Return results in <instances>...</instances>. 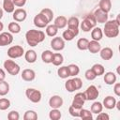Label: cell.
I'll return each instance as SVG.
<instances>
[{
    "label": "cell",
    "instance_id": "1",
    "mask_svg": "<svg viewBox=\"0 0 120 120\" xmlns=\"http://www.w3.org/2000/svg\"><path fill=\"white\" fill-rule=\"evenodd\" d=\"M25 39L29 46L36 47L45 39V33L41 30L30 29L25 34Z\"/></svg>",
    "mask_w": 120,
    "mask_h": 120
},
{
    "label": "cell",
    "instance_id": "2",
    "mask_svg": "<svg viewBox=\"0 0 120 120\" xmlns=\"http://www.w3.org/2000/svg\"><path fill=\"white\" fill-rule=\"evenodd\" d=\"M119 26H120V24L115 20L107 21L104 23L103 34L107 38H116L119 35Z\"/></svg>",
    "mask_w": 120,
    "mask_h": 120
},
{
    "label": "cell",
    "instance_id": "3",
    "mask_svg": "<svg viewBox=\"0 0 120 120\" xmlns=\"http://www.w3.org/2000/svg\"><path fill=\"white\" fill-rule=\"evenodd\" d=\"M3 66H4V68H5V70H6L8 74H10V75H12V76L18 75V74L20 73V71H21L20 66H19L15 61H13V60H11V59L6 60V61L4 62V64H3Z\"/></svg>",
    "mask_w": 120,
    "mask_h": 120
},
{
    "label": "cell",
    "instance_id": "4",
    "mask_svg": "<svg viewBox=\"0 0 120 120\" xmlns=\"http://www.w3.org/2000/svg\"><path fill=\"white\" fill-rule=\"evenodd\" d=\"M25 96L33 103H38L42 98L41 92L35 88H27L25 91Z\"/></svg>",
    "mask_w": 120,
    "mask_h": 120
},
{
    "label": "cell",
    "instance_id": "5",
    "mask_svg": "<svg viewBox=\"0 0 120 120\" xmlns=\"http://www.w3.org/2000/svg\"><path fill=\"white\" fill-rule=\"evenodd\" d=\"M24 54V50L22 48V46L20 45H14L8 48V56L10 59H16V58H20Z\"/></svg>",
    "mask_w": 120,
    "mask_h": 120
},
{
    "label": "cell",
    "instance_id": "6",
    "mask_svg": "<svg viewBox=\"0 0 120 120\" xmlns=\"http://www.w3.org/2000/svg\"><path fill=\"white\" fill-rule=\"evenodd\" d=\"M86 101V98H85V95L84 93L82 92H80V93H77L74 98H73V100L71 102V106L74 107L75 109H78V110H81L83 105H84V102Z\"/></svg>",
    "mask_w": 120,
    "mask_h": 120
},
{
    "label": "cell",
    "instance_id": "7",
    "mask_svg": "<svg viewBox=\"0 0 120 120\" xmlns=\"http://www.w3.org/2000/svg\"><path fill=\"white\" fill-rule=\"evenodd\" d=\"M86 98V100H95L99 96V91L95 85H90L83 92Z\"/></svg>",
    "mask_w": 120,
    "mask_h": 120
},
{
    "label": "cell",
    "instance_id": "8",
    "mask_svg": "<svg viewBox=\"0 0 120 120\" xmlns=\"http://www.w3.org/2000/svg\"><path fill=\"white\" fill-rule=\"evenodd\" d=\"M33 22L35 26H37L38 28H45L49 24V21L47 20V18L40 12L34 17Z\"/></svg>",
    "mask_w": 120,
    "mask_h": 120
},
{
    "label": "cell",
    "instance_id": "9",
    "mask_svg": "<svg viewBox=\"0 0 120 120\" xmlns=\"http://www.w3.org/2000/svg\"><path fill=\"white\" fill-rule=\"evenodd\" d=\"M65 40L63 39V38L55 37L51 40V47L53 51L60 52L65 49Z\"/></svg>",
    "mask_w": 120,
    "mask_h": 120
},
{
    "label": "cell",
    "instance_id": "10",
    "mask_svg": "<svg viewBox=\"0 0 120 120\" xmlns=\"http://www.w3.org/2000/svg\"><path fill=\"white\" fill-rule=\"evenodd\" d=\"M13 20L17 22H22L23 21H25L26 17H27V12L24 8H16L14 11H13Z\"/></svg>",
    "mask_w": 120,
    "mask_h": 120
},
{
    "label": "cell",
    "instance_id": "11",
    "mask_svg": "<svg viewBox=\"0 0 120 120\" xmlns=\"http://www.w3.org/2000/svg\"><path fill=\"white\" fill-rule=\"evenodd\" d=\"M63 103H64L63 98L58 95L52 96L49 99V106L52 109H59V108L62 107Z\"/></svg>",
    "mask_w": 120,
    "mask_h": 120
},
{
    "label": "cell",
    "instance_id": "12",
    "mask_svg": "<svg viewBox=\"0 0 120 120\" xmlns=\"http://www.w3.org/2000/svg\"><path fill=\"white\" fill-rule=\"evenodd\" d=\"M13 41V36L9 32H2L0 34V46H8L10 45Z\"/></svg>",
    "mask_w": 120,
    "mask_h": 120
},
{
    "label": "cell",
    "instance_id": "13",
    "mask_svg": "<svg viewBox=\"0 0 120 120\" xmlns=\"http://www.w3.org/2000/svg\"><path fill=\"white\" fill-rule=\"evenodd\" d=\"M94 17L96 19V22L98 23H105L108 21V13L104 12L100 8H98L94 11Z\"/></svg>",
    "mask_w": 120,
    "mask_h": 120
},
{
    "label": "cell",
    "instance_id": "14",
    "mask_svg": "<svg viewBox=\"0 0 120 120\" xmlns=\"http://www.w3.org/2000/svg\"><path fill=\"white\" fill-rule=\"evenodd\" d=\"M79 35V28L78 29H70L68 28V30H65L62 34V38L65 41H71L75 37Z\"/></svg>",
    "mask_w": 120,
    "mask_h": 120
},
{
    "label": "cell",
    "instance_id": "15",
    "mask_svg": "<svg viewBox=\"0 0 120 120\" xmlns=\"http://www.w3.org/2000/svg\"><path fill=\"white\" fill-rule=\"evenodd\" d=\"M21 77L25 82H32L36 78V72L31 68H25L22 70Z\"/></svg>",
    "mask_w": 120,
    "mask_h": 120
},
{
    "label": "cell",
    "instance_id": "16",
    "mask_svg": "<svg viewBox=\"0 0 120 120\" xmlns=\"http://www.w3.org/2000/svg\"><path fill=\"white\" fill-rule=\"evenodd\" d=\"M104 77H103V80H104V82L108 85H112L114 82H116V80H117V77L115 75L114 72L112 71H108L106 73L103 74Z\"/></svg>",
    "mask_w": 120,
    "mask_h": 120
},
{
    "label": "cell",
    "instance_id": "17",
    "mask_svg": "<svg viewBox=\"0 0 120 120\" xmlns=\"http://www.w3.org/2000/svg\"><path fill=\"white\" fill-rule=\"evenodd\" d=\"M115 104H116V99L112 96H107L103 99V102H102L103 107H105L108 110H112L115 108Z\"/></svg>",
    "mask_w": 120,
    "mask_h": 120
},
{
    "label": "cell",
    "instance_id": "18",
    "mask_svg": "<svg viewBox=\"0 0 120 120\" xmlns=\"http://www.w3.org/2000/svg\"><path fill=\"white\" fill-rule=\"evenodd\" d=\"M99 54L103 60H111L113 56V51L110 47H105L99 51Z\"/></svg>",
    "mask_w": 120,
    "mask_h": 120
},
{
    "label": "cell",
    "instance_id": "19",
    "mask_svg": "<svg viewBox=\"0 0 120 120\" xmlns=\"http://www.w3.org/2000/svg\"><path fill=\"white\" fill-rule=\"evenodd\" d=\"M87 50L91 52V53H98L99 52V51L101 50V45L99 44L98 41H96V40H91L88 42V47H87Z\"/></svg>",
    "mask_w": 120,
    "mask_h": 120
},
{
    "label": "cell",
    "instance_id": "20",
    "mask_svg": "<svg viewBox=\"0 0 120 120\" xmlns=\"http://www.w3.org/2000/svg\"><path fill=\"white\" fill-rule=\"evenodd\" d=\"M67 23H68V19L63 16V15H60L58 17H56L54 19V22H53V24L58 28V29H63L67 26Z\"/></svg>",
    "mask_w": 120,
    "mask_h": 120
},
{
    "label": "cell",
    "instance_id": "21",
    "mask_svg": "<svg viewBox=\"0 0 120 120\" xmlns=\"http://www.w3.org/2000/svg\"><path fill=\"white\" fill-rule=\"evenodd\" d=\"M37 57H38L37 52H36V51H34V50H28V51H26V52H24V59H25L26 62L29 63V64L35 63V62L37 61Z\"/></svg>",
    "mask_w": 120,
    "mask_h": 120
},
{
    "label": "cell",
    "instance_id": "22",
    "mask_svg": "<svg viewBox=\"0 0 120 120\" xmlns=\"http://www.w3.org/2000/svg\"><path fill=\"white\" fill-rule=\"evenodd\" d=\"M102 37H103V31L101 30V28L96 27V26L94 28H92V30H91V38H92L93 40L99 41V40H101Z\"/></svg>",
    "mask_w": 120,
    "mask_h": 120
},
{
    "label": "cell",
    "instance_id": "23",
    "mask_svg": "<svg viewBox=\"0 0 120 120\" xmlns=\"http://www.w3.org/2000/svg\"><path fill=\"white\" fill-rule=\"evenodd\" d=\"M98 8L103 10L106 13H109L112 8V2L111 0H100L98 3Z\"/></svg>",
    "mask_w": 120,
    "mask_h": 120
},
{
    "label": "cell",
    "instance_id": "24",
    "mask_svg": "<svg viewBox=\"0 0 120 120\" xmlns=\"http://www.w3.org/2000/svg\"><path fill=\"white\" fill-rule=\"evenodd\" d=\"M3 10L8 13H13L15 10V5L12 0H3Z\"/></svg>",
    "mask_w": 120,
    "mask_h": 120
},
{
    "label": "cell",
    "instance_id": "25",
    "mask_svg": "<svg viewBox=\"0 0 120 120\" xmlns=\"http://www.w3.org/2000/svg\"><path fill=\"white\" fill-rule=\"evenodd\" d=\"M68 28H70V29H78L79 26H80V21L77 17L75 16H72L70 17L68 20Z\"/></svg>",
    "mask_w": 120,
    "mask_h": 120
},
{
    "label": "cell",
    "instance_id": "26",
    "mask_svg": "<svg viewBox=\"0 0 120 120\" xmlns=\"http://www.w3.org/2000/svg\"><path fill=\"white\" fill-rule=\"evenodd\" d=\"M8 32L11 34H19L21 32V25L17 22H11L8 25Z\"/></svg>",
    "mask_w": 120,
    "mask_h": 120
},
{
    "label": "cell",
    "instance_id": "27",
    "mask_svg": "<svg viewBox=\"0 0 120 120\" xmlns=\"http://www.w3.org/2000/svg\"><path fill=\"white\" fill-rule=\"evenodd\" d=\"M45 32H46V35L51 37V38H53L57 35L58 33V28L54 25V24H48L46 26V29H45Z\"/></svg>",
    "mask_w": 120,
    "mask_h": 120
},
{
    "label": "cell",
    "instance_id": "28",
    "mask_svg": "<svg viewBox=\"0 0 120 120\" xmlns=\"http://www.w3.org/2000/svg\"><path fill=\"white\" fill-rule=\"evenodd\" d=\"M52 56H53V52L50 50H46L41 53V59L44 63L46 64H50L52 63Z\"/></svg>",
    "mask_w": 120,
    "mask_h": 120
},
{
    "label": "cell",
    "instance_id": "29",
    "mask_svg": "<svg viewBox=\"0 0 120 120\" xmlns=\"http://www.w3.org/2000/svg\"><path fill=\"white\" fill-rule=\"evenodd\" d=\"M64 62V56L60 53V52H55L53 53V56H52V65L56 66V67H59L63 64Z\"/></svg>",
    "mask_w": 120,
    "mask_h": 120
},
{
    "label": "cell",
    "instance_id": "30",
    "mask_svg": "<svg viewBox=\"0 0 120 120\" xmlns=\"http://www.w3.org/2000/svg\"><path fill=\"white\" fill-rule=\"evenodd\" d=\"M91 69L94 71V73L96 74L97 77L98 76H101V75H103L105 73V68H104V67L101 64H98V63L97 64H94L92 66Z\"/></svg>",
    "mask_w": 120,
    "mask_h": 120
},
{
    "label": "cell",
    "instance_id": "31",
    "mask_svg": "<svg viewBox=\"0 0 120 120\" xmlns=\"http://www.w3.org/2000/svg\"><path fill=\"white\" fill-rule=\"evenodd\" d=\"M102 110H103V105H102V103L99 102V101H95V102H93V104H92L91 107H90L91 112H92V113H96V114H98V113H99L100 112H102Z\"/></svg>",
    "mask_w": 120,
    "mask_h": 120
},
{
    "label": "cell",
    "instance_id": "32",
    "mask_svg": "<svg viewBox=\"0 0 120 120\" xmlns=\"http://www.w3.org/2000/svg\"><path fill=\"white\" fill-rule=\"evenodd\" d=\"M9 92V84L8 82H7L5 80L4 81H0V96L4 97L6 95H8Z\"/></svg>",
    "mask_w": 120,
    "mask_h": 120
},
{
    "label": "cell",
    "instance_id": "33",
    "mask_svg": "<svg viewBox=\"0 0 120 120\" xmlns=\"http://www.w3.org/2000/svg\"><path fill=\"white\" fill-rule=\"evenodd\" d=\"M88 42L89 40L85 38H81L78 39L77 41V48L81 51H85L87 50V47H88Z\"/></svg>",
    "mask_w": 120,
    "mask_h": 120
},
{
    "label": "cell",
    "instance_id": "34",
    "mask_svg": "<svg viewBox=\"0 0 120 120\" xmlns=\"http://www.w3.org/2000/svg\"><path fill=\"white\" fill-rule=\"evenodd\" d=\"M57 75H58L59 78H61V79H68V77H69V72H68V67H67V66L60 67V68L57 69Z\"/></svg>",
    "mask_w": 120,
    "mask_h": 120
},
{
    "label": "cell",
    "instance_id": "35",
    "mask_svg": "<svg viewBox=\"0 0 120 120\" xmlns=\"http://www.w3.org/2000/svg\"><path fill=\"white\" fill-rule=\"evenodd\" d=\"M79 117L81 119H93V113L91 112V111L87 110V109H83L82 108L80 110V113H79Z\"/></svg>",
    "mask_w": 120,
    "mask_h": 120
},
{
    "label": "cell",
    "instance_id": "36",
    "mask_svg": "<svg viewBox=\"0 0 120 120\" xmlns=\"http://www.w3.org/2000/svg\"><path fill=\"white\" fill-rule=\"evenodd\" d=\"M67 67H68V72H69V76L75 77L80 73V68L76 64H69Z\"/></svg>",
    "mask_w": 120,
    "mask_h": 120
},
{
    "label": "cell",
    "instance_id": "37",
    "mask_svg": "<svg viewBox=\"0 0 120 120\" xmlns=\"http://www.w3.org/2000/svg\"><path fill=\"white\" fill-rule=\"evenodd\" d=\"M38 113L33 110H28L23 114V120H37Z\"/></svg>",
    "mask_w": 120,
    "mask_h": 120
},
{
    "label": "cell",
    "instance_id": "38",
    "mask_svg": "<svg viewBox=\"0 0 120 120\" xmlns=\"http://www.w3.org/2000/svg\"><path fill=\"white\" fill-rule=\"evenodd\" d=\"M49 117L51 120H59L62 117V113L58 109H52L49 112Z\"/></svg>",
    "mask_w": 120,
    "mask_h": 120
},
{
    "label": "cell",
    "instance_id": "39",
    "mask_svg": "<svg viewBox=\"0 0 120 120\" xmlns=\"http://www.w3.org/2000/svg\"><path fill=\"white\" fill-rule=\"evenodd\" d=\"M40 13H42L47 18V20L49 21V22H51L52 21V19H53V11L51 8H43V9L40 10Z\"/></svg>",
    "mask_w": 120,
    "mask_h": 120
},
{
    "label": "cell",
    "instance_id": "40",
    "mask_svg": "<svg viewBox=\"0 0 120 120\" xmlns=\"http://www.w3.org/2000/svg\"><path fill=\"white\" fill-rule=\"evenodd\" d=\"M80 27H81V29H82L83 32H90V31L92 30V28H94V27L91 25V23H90L88 21H86L85 19H83L82 22L80 23Z\"/></svg>",
    "mask_w": 120,
    "mask_h": 120
},
{
    "label": "cell",
    "instance_id": "41",
    "mask_svg": "<svg viewBox=\"0 0 120 120\" xmlns=\"http://www.w3.org/2000/svg\"><path fill=\"white\" fill-rule=\"evenodd\" d=\"M10 107V100L6 98H0V110L1 111H6Z\"/></svg>",
    "mask_w": 120,
    "mask_h": 120
},
{
    "label": "cell",
    "instance_id": "42",
    "mask_svg": "<svg viewBox=\"0 0 120 120\" xmlns=\"http://www.w3.org/2000/svg\"><path fill=\"white\" fill-rule=\"evenodd\" d=\"M72 82H73V85H74L75 90H80L82 87V81L80 78L76 77V76L72 79Z\"/></svg>",
    "mask_w": 120,
    "mask_h": 120
},
{
    "label": "cell",
    "instance_id": "43",
    "mask_svg": "<svg viewBox=\"0 0 120 120\" xmlns=\"http://www.w3.org/2000/svg\"><path fill=\"white\" fill-rule=\"evenodd\" d=\"M84 77H85V79L88 80V81H93V80H95V79L97 78L96 74L94 73V71H93L91 68L87 69V70L84 72Z\"/></svg>",
    "mask_w": 120,
    "mask_h": 120
},
{
    "label": "cell",
    "instance_id": "44",
    "mask_svg": "<svg viewBox=\"0 0 120 120\" xmlns=\"http://www.w3.org/2000/svg\"><path fill=\"white\" fill-rule=\"evenodd\" d=\"M65 88L69 93H72V92L75 91V88H74V85H73V82H72V79H68L65 82Z\"/></svg>",
    "mask_w": 120,
    "mask_h": 120
},
{
    "label": "cell",
    "instance_id": "45",
    "mask_svg": "<svg viewBox=\"0 0 120 120\" xmlns=\"http://www.w3.org/2000/svg\"><path fill=\"white\" fill-rule=\"evenodd\" d=\"M8 120H19L20 113L17 111H11L8 113Z\"/></svg>",
    "mask_w": 120,
    "mask_h": 120
},
{
    "label": "cell",
    "instance_id": "46",
    "mask_svg": "<svg viewBox=\"0 0 120 120\" xmlns=\"http://www.w3.org/2000/svg\"><path fill=\"white\" fill-rule=\"evenodd\" d=\"M86 21H88L90 23H91V25L93 26V27H95L96 26V24H97V22H96V19H95V17H94V14L93 13H89V14H87L86 16H85V18H84Z\"/></svg>",
    "mask_w": 120,
    "mask_h": 120
},
{
    "label": "cell",
    "instance_id": "47",
    "mask_svg": "<svg viewBox=\"0 0 120 120\" xmlns=\"http://www.w3.org/2000/svg\"><path fill=\"white\" fill-rule=\"evenodd\" d=\"M68 112H69V114H70L71 116H73V117H79L80 110L75 109L74 107H72V106L70 105V107L68 108Z\"/></svg>",
    "mask_w": 120,
    "mask_h": 120
},
{
    "label": "cell",
    "instance_id": "48",
    "mask_svg": "<svg viewBox=\"0 0 120 120\" xmlns=\"http://www.w3.org/2000/svg\"><path fill=\"white\" fill-rule=\"evenodd\" d=\"M97 119H99V120H109V119H110V116H109L108 113L100 112L99 113H98Z\"/></svg>",
    "mask_w": 120,
    "mask_h": 120
},
{
    "label": "cell",
    "instance_id": "49",
    "mask_svg": "<svg viewBox=\"0 0 120 120\" xmlns=\"http://www.w3.org/2000/svg\"><path fill=\"white\" fill-rule=\"evenodd\" d=\"M12 2L15 5V7L18 8H22L26 4V0H12Z\"/></svg>",
    "mask_w": 120,
    "mask_h": 120
},
{
    "label": "cell",
    "instance_id": "50",
    "mask_svg": "<svg viewBox=\"0 0 120 120\" xmlns=\"http://www.w3.org/2000/svg\"><path fill=\"white\" fill-rule=\"evenodd\" d=\"M113 92L117 97H120V83L119 82H114L113 83Z\"/></svg>",
    "mask_w": 120,
    "mask_h": 120
},
{
    "label": "cell",
    "instance_id": "51",
    "mask_svg": "<svg viewBox=\"0 0 120 120\" xmlns=\"http://www.w3.org/2000/svg\"><path fill=\"white\" fill-rule=\"evenodd\" d=\"M6 79V72L3 68H0V81H4Z\"/></svg>",
    "mask_w": 120,
    "mask_h": 120
},
{
    "label": "cell",
    "instance_id": "52",
    "mask_svg": "<svg viewBox=\"0 0 120 120\" xmlns=\"http://www.w3.org/2000/svg\"><path fill=\"white\" fill-rule=\"evenodd\" d=\"M3 15H4V10H3V8H0V20L2 19Z\"/></svg>",
    "mask_w": 120,
    "mask_h": 120
},
{
    "label": "cell",
    "instance_id": "53",
    "mask_svg": "<svg viewBox=\"0 0 120 120\" xmlns=\"http://www.w3.org/2000/svg\"><path fill=\"white\" fill-rule=\"evenodd\" d=\"M3 29H4V24H3V22H1V21H0V32H2Z\"/></svg>",
    "mask_w": 120,
    "mask_h": 120
}]
</instances>
